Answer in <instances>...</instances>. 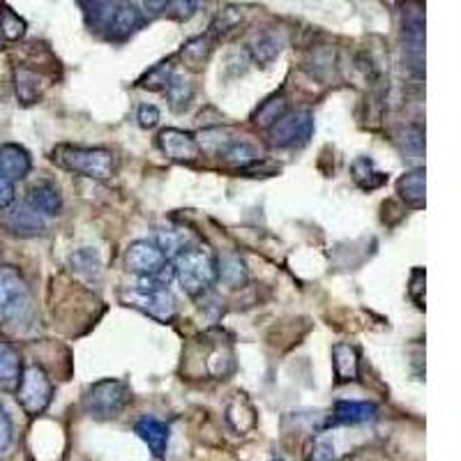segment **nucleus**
I'll return each mask as SVG.
<instances>
[{"instance_id":"11","label":"nucleus","mask_w":461,"mask_h":461,"mask_svg":"<svg viewBox=\"0 0 461 461\" xmlns=\"http://www.w3.org/2000/svg\"><path fill=\"white\" fill-rule=\"evenodd\" d=\"M30 155L28 150L17 146V143H5L0 146V178H7V180H21L30 173Z\"/></svg>"},{"instance_id":"19","label":"nucleus","mask_w":461,"mask_h":461,"mask_svg":"<svg viewBox=\"0 0 461 461\" xmlns=\"http://www.w3.org/2000/svg\"><path fill=\"white\" fill-rule=\"evenodd\" d=\"M166 99H169V107L176 111V114H183L192 107L194 99V81L187 75H178L173 72L169 86H166Z\"/></svg>"},{"instance_id":"8","label":"nucleus","mask_w":461,"mask_h":461,"mask_svg":"<svg viewBox=\"0 0 461 461\" xmlns=\"http://www.w3.org/2000/svg\"><path fill=\"white\" fill-rule=\"evenodd\" d=\"M166 263H169V258L164 257V251L155 245V242H150V240H137V242H131L130 250H127L125 254L127 270L137 274L139 279H160L162 282Z\"/></svg>"},{"instance_id":"30","label":"nucleus","mask_w":461,"mask_h":461,"mask_svg":"<svg viewBox=\"0 0 461 461\" xmlns=\"http://www.w3.org/2000/svg\"><path fill=\"white\" fill-rule=\"evenodd\" d=\"M0 33L5 35V40H19L26 35V21L10 7H3L0 10Z\"/></svg>"},{"instance_id":"17","label":"nucleus","mask_w":461,"mask_h":461,"mask_svg":"<svg viewBox=\"0 0 461 461\" xmlns=\"http://www.w3.org/2000/svg\"><path fill=\"white\" fill-rule=\"evenodd\" d=\"M14 92L23 107H33L40 102L44 92L42 76L28 68H14Z\"/></svg>"},{"instance_id":"1","label":"nucleus","mask_w":461,"mask_h":461,"mask_svg":"<svg viewBox=\"0 0 461 461\" xmlns=\"http://www.w3.org/2000/svg\"><path fill=\"white\" fill-rule=\"evenodd\" d=\"M35 321V302L28 282L12 266H0V325L26 332Z\"/></svg>"},{"instance_id":"35","label":"nucleus","mask_w":461,"mask_h":461,"mask_svg":"<svg viewBox=\"0 0 461 461\" xmlns=\"http://www.w3.org/2000/svg\"><path fill=\"white\" fill-rule=\"evenodd\" d=\"M12 441H14V425L7 413V409L0 404V455L10 450Z\"/></svg>"},{"instance_id":"31","label":"nucleus","mask_w":461,"mask_h":461,"mask_svg":"<svg viewBox=\"0 0 461 461\" xmlns=\"http://www.w3.org/2000/svg\"><path fill=\"white\" fill-rule=\"evenodd\" d=\"M401 148L410 155V160L422 157V153H425V131H422L420 125L406 127L404 134H401Z\"/></svg>"},{"instance_id":"28","label":"nucleus","mask_w":461,"mask_h":461,"mask_svg":"<svg viewBox=\"0 0 461 461\" xmlns=\"http://www.w3.org/2000/svg\"><path fill=\"white\" fill-rule=\"evenodd\" d=\"M222 160L228 162V164L234 166H240L242 171H245L247 166H251L254 162L261 160V153H258V148H254L251 143L247 141H235L231 148L227 150V153L222 155Z\"/></svg>"},{"instance_id":"27","label":"nucleus","mask_w":461,"mask_h":461,"mask_svg":"<svg viewBox=\"0 0 461 461\" xmlns=\"http://www.w3.org/2000/svg\"><path fill=\"white\" fill-rule=\"evenodd\" d=\"M217 279H222L228 286H240L247 282L245 261L238 257H224L217 261Z\"/></svg>"},{"instance_id":"33","label":"nucleus","mask_w":461,"mask_h":461,"mask_svg":"<svg viewBox=\"0 0 461 461\" xmlns=\"http://www.w3.org/2000/svg\"><path fill=\"white\" fill-rule=\"evenodd\" d=\"M69 263H72V268L76 270V273H83L88 274V277H92V274H99V257H97L95 250H79L76 254H72V258H69Z\"/></svg>"},{"instance_id":"24","label":"nucleus","mask_w":461,"mask_h":461,"mask_svg":"<svg viewBox=\"0 0 461 461\" xmlns=\"http://www.w3.org/2000/svg\"><path fill=\"white\" fill-rule=\"evenodd\" d=\"M81 7H86V21L88 28L99 33V30H108L114 14L118 10V3H81Z\"/></svg>"},{"instance_id":"14","label":"nucleus","mask_w":461,"mask_h":461,"mask_svg":"<svg viewBox=\"0 0 461 461\" xmlns=\"http://www.w3.org/2000/svg\"><path fill=\"white\" fill-rule=\"evenodd\" d=\"M286 40L284 35L279 33V30H261V33H257L254 37H251L250 42V56L254 63L258 65H270L274 60V58L282 53V49H284Z\"/></svg>"},{"instance_id":"6","label":"nucleus","mask_w":461,"mask_h":461,"mask_svg":"<svg viewBox=\"0 0 461 461\" xmlns=\"http://www.w3.org/2000/svg\"><path fill=\"white\" fill-rule=\"evenodd\" d=\"M53 397V385L49 381L46 371L40 365H30L21 371V378H19L17 387V399L21 409L28 413V416H40L44 413L46 406L52 404Z\"/></svg>"},{"instance_id":"20","label":"nucleus","mask_w":461,"mask_h":461,"mask_svg":"<svg viewBox=\"0 0 461 461\" xmlns=\"http://www.w3.org/2000/svg\"><path fill=\"white\" fill-rule=\"evenodd\" d=\"M397 194L399 199L406 201L413 208H420L425 205V169L417 166L413 171L404 173V176L397 180Z\"/></svg>"},{"instance_id":"22","label":"nucleus","mask_w":461,"mask_h":461,"mask_svg":"<svg viewBox=\"0 0 461 461\" xmlns=\"http://www.w3.org/2000/svg\"><path fill=\"white\" fill-rule=\"evenodd\" d=\"M21 378V355L10 342L0 339V385H12Z\"/></svg>"},{"instance_id":"2","label":"nucleus","mask_w":461,"mask_h":461,"mask_svg":"<svg viewBox=\"0 0 461 461\" xmlns=\"http://www.w3.org/2000/svg\"><path fill=\"white\" fill-rule=\"evenodd\" d=\"M52 160L76 176L91 180H108L115 173V155L99 146H72L60 143L52 153Z\"/></svg>"},{"instance_id":"10","label":"nucleus","mask_w":461,"mask_h":461,"mask_svg":"<svg viewBox=\"0 0 461 461\" xmlns=\"http://www.w3.org/2000/svg\"><path fill=\"white\" fill-rule=\"evenodd\" d=\"M26 203L42 217H56L63 211V194L52 180H37L30 185L28 201Z\"/></svg>"},{"instance_id":"32","label":"nucleus","mask_w":461,"mask_h":461,"mask_svg":"<svg viewBox=\"0 0 461 461\" xmlns=\"http://www.w3.org/2000/svg\"><path fill=\"white\" fill-rule=\"evenodd\" d=\"M240 19H242V12H240V7H234V5L222 7V10L217 12L215 21H212L211 33L212 35L228 33V30H234L235 26H238Z\"/></svg>"},{"instance_id":"29","label":"nucleus","mask_w":461,"mask_h":461,"mask_svg":"<svg viewBox=\"0 0 461 461\" xmlns=\"http://www.w3.org/2000/svg\"><path fill=\"white\" fill-rule=\"evenodd\" d=\"M171 76H173V60L169 58V60H164V63L155 65L153 69H148V72L139 79V86L148 88V91H166Z\"/></svg>"},{"instance_id":"12","label":"nucleus","mask_w":461,"mask_h":461,"mask_svg":"<svg viewBox=\"0 0 461 461\" xmlns=\"http://www.w3.org/2000/svg\"><path fill=\"white\" fill-rule=\"evenodd\" d=\"M141 26H143V17L139 5H134V3H118V10H115L111 26H108L107 37L108 40L123 42L127 40L130 35L137 33Z\"/></svg>"},{"instance_id":"3","label":"nucleus","mask_w":461,"mask_h":461,"mask_svg":"<svg viewBox=\"0 0 461 461\" xmlns=\"http://www.w3.org/2000/svg\"><path fill=\"white\" fill-rule=\"evenodd\" d=\"M176 273L178 282L185 289V293L192 298H201L211 293L217 282V261L211 251L203 247H187L176 254Z\"/></svg>"},{"instance_id":"37","label":"nucleus","mask_w":461,"mask_h":461,"mask_svg":"<svg viewBox=\"0 0 461 461\" xmlns=\"http://www.w3.org/2000/svg\"><path fill=\"white\" fill-rule=\"evenodd\" d=\"M309 461H335V445H332L330 441L319 439L314 443Z\"/></svg>"},{"instance_id":"40","label":"nucleus","mask_w":461,"mask_h":461,"mask_svg":"<svg viewBox=\"0 0 461 461\" xmlns=\"http://www.w3.org/2000/svg\"><path fill=\"white\" fill-rule=\"evenodd\" d=\"M141 7V17L143 21H146V19H153L157 17V14H162V12L169 10V3H164V0H160V3H143Z\"/></svg>"},{"instance_id":"15","label":"nucleus","mask_w":461,"mask_h":461,"mask_svg":"<svg viewBox=\"0 0 461 461\" xmlns=\"http://www.w3.org/2000/svg\"><path fill=\"white\" fill-rule=\"evenodd\" d=\"M5 227L10 228L12 234L35 235L44 231V217L40 212H35L28 203H19L7 212Z\"/></svg>"},{"instance_id":"25","label":"nucleus","mask_w":461,"mask_h":461,"mask_svg":"<svg viewBox=\"0 0 461 461\" xmlns=\"http://www.w3.org/2000/svg\"><path fill=\"white\" fill-rule=\"evenodd\" d=\"M286 97L279 92V95H273L268 97L266 102L261 104V107L257 108V114H254V123H257L258 127H266V130H270V127L277 123L282 115L286 114Z\"/></svg>"},{"instance_id":"41","label":"nucleus","mask_w":461,"mask_h":461,"mask_svg":"<svg viewBox=\"0 0 461 461\" xmlns=\"http://www.w3.org/2000/svg\"><path fill=\"white\" fill-rule=\"evenodd\" d=\"M273 461H282V459H273Z\"/></svg>"},{"instance_id":"34","label":"nucleus","mask_w":461,"mask_h":461,"mask_svg":"<svg viewBox=\"0 0 461 461\" xmlns=\"http://www.w3.org/2000/svg\"><path fill=\"white\" fill-rule=\"evenodd\" d=\"M409 296L413 298L417 309H425V270L422 268H416L413 273H410Z\"/></svg>"},{"instance_id":"7","label":"nucleus","mask_w":461,"mask_h":461,"mask_svg":"<svg viewBox=\"0 0 461 461\" xmlns=\"http://www.w3.org/2000/svg\"><path fill=\"white\" fill-rule=\"evenodd\" d=\"M314 134V114L312 111H290L284 114L268 130V141L273 148H300L309 143Z\"/></svg>"},{"instance_id":"38","label":"nucleus","mask_w":461,"mask_h":461,"mask_svg":"<svg viewBox=\"0 0 461 461\" xmlns=\"http://www.w3.org/2000/svg\"><path fill=\"white\" fill-rule=\"evenodd\" d=\"M14 196H17L14 183L7 180V178H0V211H7V208L14 203Z\"/></svg>"},{"instance_id":"39","label":"nucleus","mask_w":461,"mask_h":461,"mask_svg":"<svg viewBox=\"0 0 461 461\" xmlns=\"http://www.w3.org/2000/svg\"><path fill=\"white\" fill-rule=\"evenodd\" d=\"M169 7H173L171 10V17H176V19H180V21H183V19H189L194 14V12H196V3H183V0H180V3H169Z\"/></svg>"},{"instance_id":"36","label":"nucleus","mask_w":461,"mask_h":461,"mask_svg":"<svg viewBox=\"0 0 461 461\" xmlns=\"http://www.w3.org/2000/svg\"><path fill=\"white\" fill-rule=\"evenodd\" d=\"M137 120H139V125L146 127V130H150V127H155L157 123H160V108L155 107V104H141V107H139Z\"/></svg>"},{"instance_id":"9","label":"nucleus","mask_w":461,"mask_h":461,"mask_svg":"<svg viewBox=\"0 0 461 461\" xmlns=\"http://www.w3.org/2000/svg\"><path fill=\"white\" fill-rule=\"evenodd\" d=\"M162 153L173 162H194L199 157V143L194 139V134L183 130H176V127H166L160 131L157 137Z\"/></svg>"},{"instance_id":"21","label":"nucleus","mask_w":461,"mask_h":461,"mask_svg":"<svg viewBox=\"0 0 461 461\" xmlns=\"http://www.w3.org/2000/svg\"><path fill=\"white\" fill-rule=\"evenodd\" d=\"M238 139L234 137V131L227 130V127H208L199 134V150L203 148L205 153L217 155V157H222Z\"/></svg>"},{"instance_id":"13","label":"nucleus","mask_w":461,"mask_h":461,"mask_svg":"<svg viewBox=\"0 0 461 461\" xmlns=\"http://www.w3.org/2000/svg\"><path fill=\"white\" fill-rule=\"evenodd\" d=\"M134 432H137L139 439L148 445V450L153 452L157 459L166 455V448H169V427L164 422L157 420L153 416H143L141 420L134 425Z\"/></svg>"},{"instance_id":"4","label":"nucleus","mask_w":461,"mask_h":461,"mask_svg":"<svg viewBox=\"0 0 461 461\" xmlns=\"http://www.w3.org/2000/svg\"><path fill=\"white\" fill-rule=\"evenodd\" d=\"M120 300L127 307L139 309V312L148 314L157 321H164V323L171 321L178 312L176 296L160 279H139V284L125 286L120 290Z\"/></svg>"},{"instance_id":"18","label":"nucleus","mask_w":461,"mask_h":461,"mask_svg":"<svg viewBox=\"0 0 461 461\" xmlns=\"http://www.w3.org/2000/svg\"><path fill=\"white\" fill-rule=\"evenodd\" d=\"M332 367H335L337 383H351L358 381L360 374V358L351 344L339 342L332 348Z\"/></svg>"},{"instance_id":"16","label":"nucleus","mask_w":461,"mask_h":461,"mask_svg":"<svg viewBox=\"0 0 461 461\" xmlns=\"http://www.w3.org/2000/svg\"><path fill=\"white\" fill-rule=\"evenodd\" d=\"M378 409L371 401H348L342 399L335 404V413H332V422L335 425H365V422L376 420Z\"/></svg>"},{"instance_id":"26","label":"nucleus","mask_w":461,"mask_h":461,"mask_svg":"<svg viewBox=\"0 0 461 461\" xmlns=\"http://www.w3.org/2000/svg\"><path fill=\"white\" fill-rule=\"evenodd\" d=\"M212 49H215V35H199V37H192V40L183 46V58L187 63H192L194 68H199V65H203L205 60H208Z\"/></svg>"},{"instance_id":"23","label":"nucleus","mask_w":461,"mask_h":461,"mask_svg":"<svg viewBox=\"0 0 461 461\" xmlns=\"http://www.w3.org/2000/svg\"><path fill=\"white\" fill-rule=\"evenodd\" d=\"M351 173H354V180L362 189H378L387 183L385 173L376 171L374 160H370V157H358L351 166Z\"/></svg>"},{"instance_id":"5","label":"nucleus","mask_w":461,"mask_h":461,"mask_svg":"<svg viewBox=\"0 0 461 461\" xmlns=\"http://www.w3.org/2000/svg\"><path fill=\"white\" fill-rule=\"evenodd\" d=\"M131 390L120 378H102L83 394V410L95 420H114L130 404Z\"/></svg>"}]
</instances>
